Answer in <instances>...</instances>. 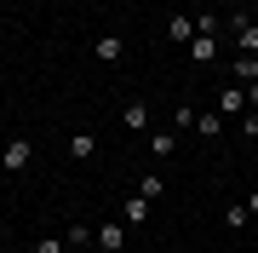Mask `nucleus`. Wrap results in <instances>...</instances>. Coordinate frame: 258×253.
<instances>
[{
    "mask_svg": "<svg viewBox=\"0 0 258 253\" xmlns=\"http://www.w3.org/2000/svg\"><path fill=\"white\" fill-rule=\"evenodd\" d=\"M29 161H35V144H29V138H12L6 150H0V167H6V173H23Z\"/></svg>",
    "mask_w": 258,
    "mask_h": 253,
    "instance_id": "obj_1",
    "label": "nucleus"
},
{
    "mask_svg": "<svg viewBox=\"0 0 258 253\" xmlns=\"http://www.w3.org/2000/svg\"><path fill=\"white\" fill-rule=\"evenodd\" d=\"M120 242H126V225H120V219H103L98 236H92V247H98V253H120Z\"/></svg>",
    "mask_w": 258,
    "mask_h": 253,
    "instance_id": "obj_2",
    "label": "nucleus"
},
{
    "mask_svg": "<svg viewBox=\"0 0 258 253\" xmlns=\"http://www.w3.org/2000/svg\"><path fill=\"white\" fill-rule=\"evenodd\" d=\"M166 40L189 46V40H195V12H172V18H166Z\"/></svg>",
    "mask_w": 258,
    "mask_h": 253,
    "instance_id": "obj_3",
    "label": "nucleus"
},
{
    "mask_svg": "<svg viewBox=\"0 0 258 253\" xmlns=\"http://www.w3.org/2000/svg\"><path fill=\"white\" fill-rule=\"evenodd\" d=\"M184 52H189V64H201V69H207V64H218V35H195Z\"/></svg>",
    "mask_w": 258,
    "mask_h": 253,
    "instance_id": "obj_4",
    "label": "nucleus"
},
{
    "mask_svg": "<svg viewBox=\"0 0 258 253\" xmlns=\"http://www.w3.org/2000/svg\"><path fill=\"white\" fill-rule=\"evenodd\" d=\"M218 115L230 121V115H247V86H224L218 92Z\"/></svg>",
    "mask_w": 258,
    "mask_h": 253,
    "instance_id": "obj_5",
    "label": "nucleus"
},
{
    "mask_svg": "<svg viewBox=\"0 0 258 253\" xmlns=\"http://www.w3.org/2000/svg\"><path fill=\"white\" fill-rule=\"evenodd\" d=\"M69 156H75V161H98V132H86V127H81V132L69 138Z\"/></svg>",
    "mask_w": 258,
    "mask_h": 253,
    "instance_id": "obj_6",
    "label": "nucleus"
},
{
    "mask_svg": "<svg viewBox=\"0 0 258 253\" xmlns=\"http://www.w3.org/2000/svg\"><path fill=\"white\" fill-rule=\"evenodd\" d=\"M120 225H149V196H126L120 201Z\"/></svg>",
    "mask_w": 258,
    "mask_h": 253,
    "instance_id": "obj_7",
    "label": "nucleus"
},
{
    "mask_svg": "<svg viewBox=\"0 0 258 253\" xmlns=\"http://www.w3.org/2000/svg\"><path fill=\"white\" fill-rule=\"evenodd\" d=\"M98 64H120V58H126V40H120V35H98Z\"/></svg>",
    "mask_w": 258,
    "mask_h": 253,
    "instance_id": "obj_8",
    "label": "nucleus"
},
{
    "mask_svg": "<svg viewBox=\"0 0 258 253\" xmlns=\"http://www.w3.org/2000/svg\"><path fill=\"white\" fill-rule=\"evenodd\" d=\"M120 127H132V132H144V127H149V104H144V98H132L126 110H120Z\"/></svg>",
    "mask_w": 258,
    "mask_h": 253,
    "instance_id": "obj_9",
    "label": "nucleus"
},
{
    "mask_svg": "<svg viewBox=\"0 0 258 253\" xmlns=\"http://www.w3.org/2000/svg\"><path fill=\"white\" fill-rule=\"evenodd\" d=\"M230 75L252 86V81H258V58H252V52H235V64H230Z\"/></svg>",
    "mask_w": 258,
    "mask_h": 253,
    "instance_id": "obj_10",
    "label": "nucleus"
},
{
    "mask_svg": "<svg viewBox=\"0 0 258 253\" xmlns=\"http://www.w3.org/2000/svg\"><path fill=\"white\" fill-rule=\"evenodd\" d=\"M224 127H230V121H224V115H218V110H207V115H201V121H195V132H201V138H218V132H224Z\"/></svg>",
    "mask_w": 258,
    "mask_h": 253,
    "instance_id": "obj_11",
    "label": "nucleus"
},
{
    "mask_svg": "<svg viewBox=\"0 0 258 253\" xmlns=\"http://www.w3.org/2000/svg\"><path fill=\"white\" fill-rule=\"evenodd\" d=\"M224 225H230V230H247V225H252V213H247V201H235V207H224Z\"/></svg>",
    "mask_w": 258,
    "mask_h": 253,
    "instance_id": "obj_12",
    "label": "nucleus"
},
{
    "mask_svg": "<svg viewBox=\"0 0 258 253\" xmlns=\"http://www.w3.org/2000/svg\"><path fill=\"white\" fill-rule=\"evenodd\" d=\"M195 121H201L195 104H178V110H172V127H189V132H195Z\"/></svg>",
    "mask_w": 258,
    "mask_h": 253,
    "instance_id": "obj_13",
    "label": "nucleus"
},
{
    "mask_svg": "<svg viewBox=\"0 0 258 253\" xmlns=\"http://www.w3.org/2000/svg\"><path fill=\"white\" fill-rule=\"evenodd\" d=\"M138 196H149V201H161V196H166V178H161V173H149L144 184H138Z\"/></svg>",
    "mask_w": 258,
    "mask_h": 253,
    "instance_id": "obj_14",
    "label": "nucleus"
},
{
    "mask_svg": "<svg viewBox=\"0 0 258 253\" xmlns=\"http://www.w3.org/2000/svg\"><path fill=\"white\" fill-rule=\"evenodd\" d=\"M92 236H98V225H75L63 242H69V247H92Z\"/></svg>",
    "mask_w": 258,
    "mask_h": 253,
    "instance_id": "obj_15",
    "label": "nucleus"
},
{
    "mask_svg": "<svg viewBox=\"0 0 258 253\" xmlns=\"http://www.w3.org/2000/svg\"><path fill=\"white\" fill-rule=\"evenodd\" d=\"M149 144H155V156H178V132H155Z\"/></svg>",
    "mask_w": 258,
    "mask_h": 253,
    "instance_id": "obj_16",
    "label": "nucleus"
},
{
    "mask_svg": "<svg viewBox=\"0 0 258 253\" xmlns=\"http://www.w3.org/2000/svg\"><path fill=\"white\" fill-rule=\"evenodd\" d=\"M35 253H69V242H63V236H40Z\"/></svg>",
    "mask_w": 258,
    "mask_h": 253,
    "instance_id": "obj_17",
    "label": "nucleus"
},
{
    "mask_svg": "<svg viewBox=\"0 0 258 253\" xmlns=\"http://www.w3.org/2000/svg\"><path fill=\"white\" fill-rule=\"evenodd\" d=\"M247 110H258V81H252V86H247Z\"/></svg>",
    "mask_w": 258,
    "mask_h": 253,
    "instance_id": "obj_18",
    "label": "nucleus"
},
{
    "mask_svg": "<svg viewBox=\"0 0 258 253\" xmlns=\"http://www.w3.org/2000/svg\"><path fill=\"white\" fill-rule=\"evenodd\" d=\"M247 213H252V219H258V190H252V196H247Z\"/></svg>",
    "mask_w": 258,
    "mask_h": 253,
    "instance_id": "obj_19",
    "label": "nucleus"
},
{
    "mask_svg": "<svg viewBox=\"0 0 258 253\" xmlns=\"http://www.w3.org/2000/svg\"><path fill=\"white\" fill-rule=\"evenodd\" d=\"M212 6H218V12H230V6H235V0H212Z\"/></svg>",
    "mask_w": 258,
    "mask_h": 253,
    "instance_id": "obj_20",
    "label": "nucleus"
},
{
    "mask_svg": "<svg viewBox=\"0 0 258 253\" xmlns=\"http://www.w3.org/2000/svg\"><path fill=\"white\" fill-rule=\"evenodd\" d=\"M201 6H207V0H189V12H201Z\"/></svg>",
    "mask_w": 258,
    "mask_h": 253,
    "instance_id": "obj_21",
    "label": "nucleus"
},
{
    "mask_svg": "<svg viewBox=\"0 0 258 253\" xmlns=\"http://www.w3.org/2000/svg\"><path fill=\"white\" fill-rule=\"evenodd\" d=\"M252 18H258V0H252Z\"/></svg>",
    "mask_w": 258,
    "mask_h": 253,
    "instance_id": "obj_22",
    "label": "nucleus"
},
{
    "mask_svg": "<svg viewBox=\"0 0 258 253\" xmlns=\"http://www.w3.org/2000/svg\"><path fill=\"white\" fill-rule=\"evenodd\" d=\"M69 253H86V247H69Z\"/></svg>",
    "mask_w": 258,
    "mask_h": 253,
    "instance_id": "obj_23",
    "label": "nucleus"
},
{
    "mask_svg": "<svg viewBox=\"0 0 258 253\" xmlns=\"http://www.w3.org/2000/svg\"><path fill=\"white\" fill-rule=\"evenodd\" d=\"M29 253H35V247H29Z\"/></svg>",
    "mask_w": 258,
    "mask_h": 253,
    "instance_id": "obj_24",
    "label": "nucleus"
},
{
    "mask_svg": "<svg viewBox=\"0 0 258 253\" xmlns=\"http://www.w3.org/2000/svg\"><path fill=\"white\" fill-rule=\"evenodd\" d=\"M252 115H258V110H252Z\"/></svg>",
    "mask_w": 258,
    "mask_h": 253,
    "instance_id": "obj_25",
    "label": "nucleus"
}]
</instances>
